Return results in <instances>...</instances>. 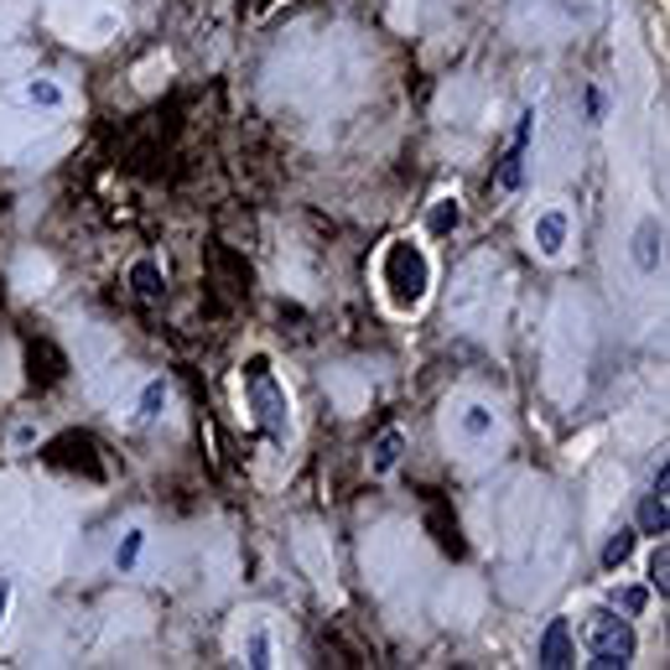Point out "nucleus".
Masks as SVG:
<instances>
[{"mask_svg": "<svg viewBox=\"0 0 670 670\" xmlns=\"http://www.w3.org/2000/svg\"><path fill=\"white\" fill-rule=\"evenodd\" d=\"M379 292H385V302H390V313L411 317L427 307V296H432V255H427V245L411 235L390 239L385 250H379Z\"/></svg>", "mask_w": 670, "mask_h": 670, "instance_id": "1", "label": "nucleus"}, {"mask_svg": "<svg viewBox=\"0 0 670 670\" xmlns=\"http://www.w3.org/2000/svg\"><path fill=\"white\" fill-rule=\"evenodd\" d=\"M239 385H245V411H250V421L260 427V436H265L271 447H286V442H292V395H286V385L276 379L271 359L265 354L245 359Z\"/></svg>", "mask_w": 670, "mask_h": 670, "instance_id": "2", "label": "nucleus"}, {"mask_svg": "<svg viewBox=\"0 0 670 670\" xmlns=\"http://www.w3.org/2000/svg\"><path fill=\"white\" fill-rule=\"evenodd\" d=\"M582 655L592 670H624L639 655V634L618 609H592L582 624Z\"/></svg>", "mask_w": 670, "mask_h": 670, "instance_id": "3", "label": "nucleus"}, {"mask_svg": "<svg viewBox=\"0 0 670 670\" xmlns=\"http://www.w3.org/2000/svg\"><path fill=\"white\" fill-rule=\"evenodd\" d=\"M531 146H535V110H525V115L514 120V136L510 146H504V157H499V167H493V193H520L525 188V172H531Z\"/></svg>", "mask_w": 670, "mask_h": 670, "instance_id": "4", "label": "nucleus"}, {"mask_svg": "<svg viewBox=\"0 0 670 670\" xmlns=\"http://www.w3.org/2000/svg\"><path fill=\"white\" fill-rule=\"evenodd\" d=\"M670 463L655 468V484L650 493H639V510H634V531L650 535V541H666L670 535Z\"/></svg>", "mask_w": 670, "mask_h": 670, "instance_id": "5", "label": "nucleus"}, {"mask_svg": "<svg viewBox=\"0 0 670 670\" xmlns=\"http://www.w3.org/2000/svg\"><path fill=\"white\" fill-rule=\"evenodd\" d=\"M531 245L541 260H561L567 255V245H572V214L561 208V203H552V208H541L531 224Z\"/></svg>", "mask_w": 670, "mask_h": 670, "instance_id": "6", "label": "nucleus"}, {"mask_svg": "<svg viewBox=\"0 0 670 670\" xmlns=\"http://www.w3.org/2000/svg\"><path fill=\"white\" fill-rule=\"evenodd\" d=\"M535 666H546V670L577 666V629H572V618H552V624L541 629V645H535Z\"/></svg>", "mask_w": 670, "mask_h": 670, "instance_id": "7", "label": "nucleus"}, {"mask_svg": "<svg viewBox=\"0 0 670 670\" xmlns=\"http://www.w3.org/2000/svg\"><path fill=\"white\" fill-rule=\"evenodd\" d=\"M660 260H666V224L655 214H645L634 224V265H639V276H655Z\"/></svg>", "mask_w": 670, "mask_h": 670, "instance_id": "8", "label": "nucleus"}, {"mask_svg": "<svg viewBox=\"0 0 670 670\" xmlns=\"http://www.w3.org/2000/svg\"><path fill=\"white\" fill-rule=\"evenodd\" d=\"M457 436L468 442V447H484L499 436V411H493L489 400H468L463 411H457Z\"/></svg>", "mask_w": 670, "mask_h": 670, "instance_id": "9", "label": "nucleus"}, {"mask_svg": "<svg viewBox=\"0 0 670 670\" xmlns=\"http://www.w3.org/2000/svg\"><path fill=\"white\" fill-rule=\"evenodd\" d=\"M406 447H411V436L400 432V427H385V432L375 436V447H370V474H375V478H390L395 468H400Z\"/></svg>", "mask_w": 670, "mask_h": 670, "instance_id": "10", "label": "nucleus"}, {"mask_svg": "<svg viewBox=\"0 0 670 670\" xmlns=\"http://www.w3.org/2000/svg\"><path fill=\"white\" fill-rule=\"evenodd\" d=\"M634 552H639V531H634V525H618V531H609L598 561H603V572H624L634 561Z\"/></svg>", "mask_w": 670, "mask_h": 670, "instance_id": "11", "label": "nucleus"}, {"mask_svg": "<svg viewBox=\"0 0 670 670\" xmlns=\"http://www.w3.org/2000/svg\"><path fill=\"white\" fill-rule=\"evenodd\" d=\"M245 666H255V670L276 666V639H271V624H265V618H250V624H245Z\"/></svg>", "mask_w": 670, "mask_h": 670, "instance_id": "12", "label": "nucleus"}, {"mask_svg": "<svg viewBox=\"0 0 670 670\" xmlns=\"http://www.w3.org/2000/svg\"><path fill=\"white\" fill-rule=\"evenodd\" d=\"M457 224H463V197H457V193H442L432 208H427V235H432V239L457 235Z\"/></svg>", "mask_w": 670, "mask_h": 670, "instance_id": "13", "label": "nucleus"}, {"mask_svg": "<svg viewBox=\"0 0 670 670\" xmlns=\"http://www.w3.org/2000/svg\"><path fill=\"white\" fill-rule=\"evenodd\" d=\"M21 99H26L32 110H47V115H53V110H68V89H63L58 79H26L21 83Z\"/></svg>", "mask_w": 670, "mask_h": 670, "instance_id": "14", "label": "nucleus"}, {"mask_svg": "<svg viewBox=\"0 0 670 670\" xmlns=\"http://www.w3.org/2000/svg\"><path fill=\"white\" fill-rule=\"evenodd\" d=\"M167 400H172V385H167V379H146V385H140V400H136V416L151 427V421L167 416Z\"/></svg>", "mask_w": 670, "mask_h": 670, "instance_id": "15", "label": "nucleus"}, {"mask_svg": "<svg viewBox=\"0 0 670 670\" xmlns=\"http://www.w3.org/2000/svg\"><path fill=\"white\" fill-rule=\"evenodd\" d=\"M130 286H136L140 302H161L167 281H161V265H157V260H136V265H130Z\"/></svg>", "mask_w": 670, "mask_h": 670, "instance_id": "16", "label": "nucleus"}, {"mask_svg": "<svg viewBox=\"0 0 670 670\" xmlns=\"http://www.w3.org/2000/svg\"><path fill=\"white\" fill-rule=\"evenodd\" d=\"M140 556H146V531L130 525V531L120 535V546H115V572H136Z\"/></svg>", "mask_w": 670, "mask_h": 670, "instance_id": "17", "label": "nucleus"}, {"mask_svg": "<svg viewBox=\"0 0 670 670\" xmlns=\"http://www.w3.org/2000/svg\"><path fill=\"white\" fill-rule=\"evenodd\" d=\"M645 588L660 592V598L670 592V552H666V541H655V552H650V577H645Z\"/></svg>", "mask_w": 670, "mask_h": 670, "instance_id": "18", "label": "nucleus"}, {"mask_svg": "<svg viewBox=\"0 0 670 670\" xmlns=\"http://www.w3.org/2000/svg\"><path fill=\"white\" fill-rule=\"evenodd\" d=\"M613 609L624 613V618H639V613L650 609V588H618L613 592Z\"/></svg>", "mask_w": 670, "mask_h": 670, "instance_id": "19", "label": "nucleus"}, {"mask_svg": "<svg viewBox=\"0 0 670 670\" xmlns=\"http://www.w3.org/2000/svg\"><path fill=\"white\" fill-rule=\"evenodd\" d=\"M11 603H16V582H11V577H0V629L11 624Z\"/></svg>", "mask_w": 670, "mask_h": 670, "instance_id": "20", "label": "nucleus"}, {"mask_svg": "<svg viewBox=\"0 0 670 670\" xmlns=\"http://www.w3.org/2000/svg\"><path fill=\"white\" fill-rule=\"evenodd\" d=\"M588 125H603V89H588Z\"/></svg>", "mask_w": 670, "mask_h": 670, "instance_id": "21", "label": "nucleus"}]
</instances>
